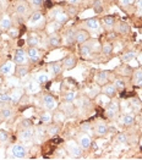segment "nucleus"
<instances>
[{
    "label": "nucleus",
    "mask_w": 142,
    "mask_h": 160,
    "mask_svg": "<svg viewBox=\"0 0 142 160\" xmlns=\"http://www.w3.org/2000/svg\"><path fill=\"white\" fill-rule=\"evenodd\" d=\"M27 59H28V56H27L26 50L22 48H18L13 55V62L16 65H25L27 62Z\"/></svg>",
    "instance_id": "nucleus-1"
},
{
    "label": "nucleus",
    "mask_w": 142,
    "mask_h": 160,
    "mask_svg": "<svg viewBox=\"0 0 142 160\" xmlns=\"http://www.w3.org/2000/svg\"><path fill=\"white\" fill-rule=\"evenodd\" d=\"M42 102H43L44 108H45L47 110H49V111H50V110H54V109L56 108V100H55V98L53 97L52 94H44Z\"/></svg>",
    "instance_id": "nucleus-2"
},
{
    "label": "nucleus",
    "mask_w": 142,
    "mask_h": 160,
    "mask_svg": "<svg viewBox=\"0 0 142 160\" xmlns=\"http://www.w3.org/2000/svg\"><path fill=\"white\" fill-rule=\"evenodd\" d=\"M13 155L16 159H24L26 158V148L22 144H15L13 147Z\"/></svg>",
    "instance_id": "nucleus-3"
},
{
    "label": "nucleus",
    "mask_w": 142,
    "mask_h": 160,
    "mask_svg": "<svg viewBox=\"0 0 142 160\" xmlns=\"http://www.w3.org/2000/svg\"><path fill=\"white\" fill-rule=\"evenodd\" d=\"M102 92H103L104 95H107L108 98H113L116 95V87L114 86V83H105L102 88Z\"/></svg>",
    "instance_id": "nucleus-4"
},
{
    "label": "nucleus",
    "mask_w": 142,
    "mask_h": 160,
    "mask_svg": "<svg viewBox=\"0 0 142 160\" xmlns=\"http://www.w3.org/2000/svg\"><path fill=\"white\" fill-rule=\"evenodd\" d=\"M76 62H77V59H76V56L75 55H67L66 58L64 59V61H63V68L65 70H71V68H74V67L76 66Z\"/></svg>",
    "instance_id": "nucleus-5"
},
{
    "label": "nucleus",
    "mask_w": 142,
    "mask_h": 160,
    "mask_svg": "<svg viewBox=\"0 0 142 160\" xmlns=\"http://www.w3.org/2000/svg\"><path fill=\"white\" fill-rule=\"evenodd\" d=\"M67 150L70 152V154L72 157H80L81 152H82V148L80 147V144L76 142H69L67 143Z\"/></svg>",
    "instance_id": "nucleus-6"
},
{
    "label": "nucleus",
    "mask_w": 142,
    "mask_h": 160,
    "mask_svg": "<svg viewBox=\"0 0 142 160\" xmlns=\"http://www.w3.org/2000/svg\"><path fill=\"white\" fill-rule=\"evenodd\" d=\"M94 80H96V83H97L98 86H104V84L108 83V81H109V75H108V72H105V71H99V72L94 76Z\"/></svg>",
    "instance_id": "nucleus-7"
},
{
    "label": "nucleus",
    "mask_w": 142,
    "mask_h": 160,
    "mask_svg": "<svg viewBox=\"0 0 142 160\" xmlns=\"http://www.w3.org/2000/svg\"><path fill=\"white\" fill-rule=\"evenodd\" d=\"M78 144H80V147L82 148V149H87L92 144V139H91L90 136L82 133L78 136Z\"/></svg>",
    "instance_id": "nucleus-8"
},
{
    "label": "nucleus",
    "mask_w": 142,
    "mask_h": 160,
    "mask_svg": "<svg viewBox=\"0 0 142 160\" xmlns=\"http://www.w3.org/2000/svg\"><path fill=\"white\" fill-rule=\"evenodd\" d=\"M88 38H90V34H88V32H86V31L80 29V31H77V32L75 33V42L78 43V44L86 43V42L88 40Z\"/></svg>",
    "instance_id": "nucleus-9"
},
{
    "label": "nucleus",
    "mask_w": 142,
    "mask_h": 160,
    "mask_svg": "<svg viewBox=\"0 0 142 160\" xmlns=\"http://www.w3.org/2000/svg\"><path fill=\"white\" fill-rule=\"evenodd\" d=\"M105 112H107V116H108V118H114L116 114L119 112V105H118V103H116V102H112V103L107 107Z\"/></svg>",
    "instance_id": "nucleus-10"
},
{
    "label": "nucleus",
    "mask_w": 142,
    "mask_h": 160,
    "mask_svg": "<svg viewBox=\"0 0 142 160\" xmlns=\"http://www.w3.org/2000/svg\"><path fill=\"white\" fill-rule=\"evenodd\" d=\"M26 53H27L28 59H29L32 62H36V61L39 60V52L36 47H29V48L27 49Z\"/></svg>",
    "instance_id": "nucleus-11"
},
{
    "label": "nucleus",
    "mask_w": 142,
    "mask_h": 160,
    "mask_svg": "<svg viewBox=\"0 0 142 160\" xmlns=\"http://www.w3.org/2000/svg\"><path fill=\"white\" fill-rule=\"evenodd\" d=\"M85 26L87 27L88 29L91 31H94V32H97V31H99V21L97 20V18H88V20H86V22H85Z\"/></svg>",
    "instance_id": "nucleus-12"
},
{
    "label": "nucleus",
    "mask_w": 142,
    "mask_h": 160,
    "mask_svg": "<svg viewBox=\"0 0 142 160\" xmlns=\"http://www.w3.org/2000/svg\"><path fill=\"white\" fill-rule=\"evenodd\" d=\"M54 20H55L59 25H63V23H65V22L69 20V16H67L63 10L58 9V11H56L55 15H54Z\"/></svg>",
    "instance_id": "nucleus-13"
},
{
    "label": "nucleus",
    "mask_w": 142,
    "mask_h": 160,
    "mask_svg": "<svg viewBox=\"0 0 142 160\" xmlns=\"http://www.w3.org/2000/svg\"><path fill=\"white\" fill-rule=\"evenodd\" d=\"M42 20H43V15L39 12V11H36V12H33L29 16V18H28V25H29V26H34V25L39 23Z\"/></svg>",
    "instance_id": "nucleus-14"
},
{
    "label": "nucleus",
    "mask_w": 142,
    "mask_h": 160,
    "mask_svg": "<svg viewBox=\"0 0 142 160\" xmlns=\"http://www.w3.org/2000/svg\"><path fill=\"white\" fill-rule=\"evenodd\" d=\"M32 137H33V130H32L31 127L24 128V130L18 133V138H20L21 141H29Z\"/></svg>",
    "instance_id": "nucleus-15"
},
{
    "label": "nucleus",
    "mask_w": 142,
    "mask_h": 160,
    "mask_svg": "<svg viewBox=\"0 0 142 160\" xmlns=\"http://www.w3.org/2000/svg\"><path fill=\"white\" fill-rule=\"evenodd\" d=\"M13 68H15V66H13V62L8 61V62H5L4 65H1V66H0V73H1V75H5V76L11 75Z\"/></svg>",
    "instance_id": "nucleus-16"
},
{
    "label": "nucleus",
    "mask_w": 142,
    "mask_h": 160,
    "mask_svg": "<svg viewBox=\"0 0 142 160\" xmlns=\"http://www.w3.org/2000/svg\"><path fill=\"white\" fill-rule=\"evenodd\" d=\"M11 28V18L8 15H4L0 17V29H10Z\"/></svg>",
    "instance_id": "nucleus-17"
},
{
    "label": "nucleus",
    "mask_w": 142,
    "mask_h": 160,
    "mask_svg": "<svg viewBox=\"0 0 142 160\" xmlns=\"http://www.w3.org/2000/svg\"><path fill=\"white\" fill-rule=\"evenodd\" d=\"M48 68H49V71H50L52 75L58 76V75L61 72V70H63V65H61L60 62H50V64L48 65Z\"/></svg>",
    "instance_id": "nucleus-18"
},
{
    "label": "nucleus",
    "mask_w": 142,
    "mask_h": 160,
    "mask_svg": "<svg viewBox=\"0 0 142 160\" xmlns=\"http://www.w3.org/2000/svg\"><path fill=\"white\" fill-rule=\"evenodd\" d=\"M114 29H115L116 33H120V34H126L130 31V27L124 23V22H118L114 25Z\"/></svg>",
    "instance_id": "nucleus-19"
},
{
    "label": "nucleus",
    "mask_w": 142,
    "mask_h": 160,
    "mask_svg": "<svg viewBox=\"0 0 142 160\" xmlns=\"http://www.w3.org/2000/svg\"><path fill=\"white\" fill-rule=\"evenodd\" d=\"M132 81H134L135 86H137V87H142V70L141 68H137V70H135V71H134Z\"/></svg>",
    "instance_id": "nucleus-20"
},
{
    "label": "nucleus",
    "mask_w": 142,
    "mask_h": 160,
    "mask_svg": "<svg viewBox=\"0 0 142 160\" xmlns=\"http://www.w3.org/2000/svg\"><path fill=\"white\" fill-rule=\"evenodd\" d=\"M48 42L52 47H59L60 43H61V38L60 36H58L56 33H53V34H49V38H48Z\"/></svg>",
    "instance_id": "nucleus-21"
},
{
    "label": "nucleus",
    "mask_w": 142,
    "mask_h": 160,
    "mask_svg": "<svg viewBox=\"0 0 142 160\" xmlns=\"http://www.w3.org/2000/svg\"><path fill=\"white\" fill-rule=\"evenodd\" d=\"M28 11V6H27L26 2H24V1H21V2H18L17 5H16V12L18 13V15H21V16H25Z\"/></svg>",
    "instance_id": "nucleus-22"
},
{
    "label": "nucleus",
    "mask_w": 142,
    "mask_h": 160,
    "mask_svg": "<svg viewBox=\"0 0 142 160\" xmlns=\"http://www.w3.org/2000/svg\"><path fill=\"white\" fill-rule=\"evenodd\" d=\"M121 121H123V123H124L125 126H131V125H134V122H135V115L128 112V114H125V115L123 116Z\"/></svg>",
    "instance_id": "nucleus-23"
},
{
    "label": "nucleus",
    "mask_w": 142,
    "mask_h": 160,
    "mask_svg": "<svg viewBox=\"0 0 142 160\" xmlns=\"http://www.w3.org/2000/svg\"><path fill=\"white\" fill-rule=\"evenodd\" d=\"M66 120V114L64 111H56L53 115V121H55L56 123H63Z\"/></svg>",
    "instance_id": "nucleus-24"
},
{
    "label": "nucleus",
    "mask_w": 142,
    "mask_h": 160,
    "mask_svg": "<svg viewBox=\"0 0 142 160\" xmlns=\"http://www.w3.org/2000/svg\"><path fill=\"white\" fill-rule=\"evenodd\" d=\"M96 133L99 134V136H103L108 132V126L103 123V122H99V123H97V126H96Z\"/></svg>",
    "instance_id": "nucleus-25"
},
{
    "label": "nucleus",
    "mask_w": 142,
    "mask_h": 160,
    "mask_svg": "<svg viewBox=\"0 0 142 160\" xmlns=\"http://www.w3.org/2000/svg\"><path fill=\"white\" fill-rule=\"evenodd\" d=\"M36 81L38 82V84H44L49 81V75L47 72H39L36 76Z\"/></svg>",
    "instance_id": "nucleus-26"
},
{
    "label": "nucleus",
    "mask_w": 142,
    "mask_h": 160,
    "mask_svg": "<svg viewBox=\"0 0 142 160\" xmlns=\"http://www.w3.org/2000/svg\"><path fill=\"white\" fill-rule=\"evenodd\" d=\"M91 52H92V50H91V45L86 44V43L81 44V48H80V54H81V56L87 58V56L91 55Z\"/></svg>",
    "instance_id": "nucleus-27"
},
{
    "label": "nucleus",
    "mask_w": 142,
    "mask_h": 160,
    "mask_svg": "<svg viewBox=\"0 0 142 160\" xmlns=\"http://www.w3.org/2000/svg\"><path fill=\"white\" fill-rule=\"evenodd\" d=\"M40 121H42L43 123H49V122H52L53 115L49 112V110H47V111H44V112L40 114Z\"/></svg>",
    "instance_id": "nucleus-28"
},
{
    "label": "nucleus",
    "mask_w": 142,
    "mask_h": 160,
    "mask_svg": "<svg viewBox=\"0 0 142 160\" xmlns=\"http://www.w3.org/2000/svg\"><path fill=\"white\" fill-rule=\"evenodd\" d=\"M27 73H28V67L26 65H18L16 67V75L18 77H24V76H26Z\"/></svg>",
    "instance_id": "nucleus-29"
},
{
    "label": "nucleus",
    "mask_w": 142,
    "mask_h": 160,
    "mask_svg": "<svg viewBox=\"0 0 142 160\" xmlns=\"http://www.w3.org/2000/svg\"><path fill=\"white\" fill-rule=\"evenodd\" d=\"M64 102L65 103H69V104H71L74 100H75V98H76V93L75 92H71V91H69V92H66L64 94Z\"/></svg>",
    "instance_id": "nucleus-30"
},
{
    "label": "nucleus",
    "mask_w": 142,
    "mask_h": 160,
    "mask_svg": "<svg viewBox=\"0 0 142 160\" xmlns=\"http://www.w3.org/2000/svg\"><path fill=\"white\" fill-rule=\"evenodd\" d=\"M103 23L107 28H112V27H114V25H115V20H114L113 16H105L103 18Z\"/></svg>",
    "instance_id": "nucleus-31"
},
{
    "label": "nucleus",
    "mask_w": 142,
    "mask_h": 160,
    "mask_svg": "<svg viewBox=\"0 0 142 160\" xmlns=\"http://www.w3.org/2000/svg\"><path fill=\"white\" fill-rule=\"evenodd\" d=\"M130 105L134 108V109H136V110H141L142 109V103L140 99H137V98H131L130 99Z\"/></svg>",
    "instance_id": "nucleus-32"
},
{
    "label": "nucleus",
    "mask_w": 142,
    "mask_h": 160,
    "mask_svg": "<svg viewBox=\"0 0 142 160\" xmlns=\"http://www.w3.org/2000/svg\"><path fill=\"white\" fill-rule=\"evenodd\" d=\"M21 98H22V92H21L20 89L13 91V93H11V102H13V103H17Z\"/></svg>",
    "instance_id": "nucleus-33"
},
{
    "label": "nucleus",
    "mask_w": 142,
    "mask_h": 160,
    "mask_svg": "<svg viewBox=\"0 0 142 160\" xmlns=\"http://www.w3.org/2000/svg\"><path fill=\"white\" fill-rule=\"evenodd\" d=\"M135 56H136V53H135V52H128V53H125L121 56V61H124V62L131 61L132 59H135Z\"/></svg>",
    "instance_id": "nucleus-34"
},
{
    "label": "nucleus",
    "mask_w": 142,
    "mask_h": 160,
    "mask_svg": "<svg viewBox=\"0 0 142 160\" xmlns=\"http://www.w3.org/2000/svg\"><path fill=\"white\" fill-rule=\"evenodd\" d=\"M113 52V45L110 44V43H104L103 45H102V53L104 55H109V54Z\"/></svg>",
    "instance_id": "nucleus-35"
},
{
    "label": "nucleus",
    "mask_w": 142,
    "mask_h": 160,
    "mask_svg": "<svg viewBox=\"0 0 142 160\" xmlns=\"http://www.w3.org/2000/svg\"><path fill=\"white\" fill-rule=\"evenodd\" d=\"M65 43H66V44H72V43H75V33H74V32L69 31V32L66 33V36H65Z\"/></svg>",
    "instance_id": "nucleus-36"
},
{
    "label": "nucleus",
    "mask_w": 142,
    "mask_h": 160,
    "mask_svg": "<svg viewBox=\"0 0 142 160\" xmlns=\"http://www.w3.org/2000/svg\"><path fill=\"white\" fill-rule=\"evenodd\" d=\"M27 43H28L29 47H37L39 43V39L36 36H29L28 39H27Z\"/></svg>",
    "instance_id": "nucleus-37"
},
{
    "label": "nucleus",
    "mask_w": 142,
    "mask_h": 160,
    "mask_svg": "<svg viewBox=\"0 0 142 160\" xmlns=\"http://www.w3.org/2000/svg\"><path fill=\"white\" fill-rule=\"evenodd\" d=\"M59 26V23L55 21V22H53V23H49L48 26H47V33L48 34H53V33H55L56 32V28L55 27Z\"/></svg>",
    "instance_id": "nucleus-38"
},
{
    "label": "nucleus",
    "mask_w": 142,
    "mask_h": 160,
    "mask_svg": "<svg viewBox=\"0 0 142 160\" xmlns=\"http://www.w3.org/2000/svg\"><path fill=\"white\" fill-rule=\"evenodd\" d=\"M58 131H59V127H58V125H52V126H49L48 128H47V132L49 136H55V134L58 133Z\"/></svg>",
    "instance_id": "nucleus-39"
},
{
    "label": "nucleus",
    "mask_w": 142,
    "mask_h": 160,
    "mask_svg": "<svg viewBox=\"0 0 142 160\" xmlns=\"http://www.w3.org/2000/svg\"><path fill=\"white\" fill-rule=\"evenodd\" d=\"M0 116H1L3 119H5V120L10 119V118H11V110H10V109H3V110L0 111Z\"/></svg>",
    "instance_id": "nucleus-40"
},
{
    "label": "nucleus",
    "mask_w": 142,
    "mask_h": 160,
    "mask_svg": "<svg viewBox=\"0 0 142 160\" xmlns=\"http://www.w3.org/2000/svg\"><path fill=\"white\" fill-rule=\"evenodd\" d=\"M0 102L1 103H9V102H11V94L1 93L0 94Z\"/></svg>",
    "instance_id": "nucleus-41"
},
{
    "label": "nucleus",
    "mask_w": 142,
    "mask_h": 160,
    "mask_svg": "<svg viewBox=\"0 0 142 160\" xmlns=\"http://www.w3.org/2000/svg\"><path fill=\"white\" fill-rule=\"evenodd\" d=\"M114 86L116 87L118 91H123V89L125 88V83H124V81L123 80H116L115 83H114Z\"/></svg>",
    "instance_id": "nucleus-42"
},
{
    "label": "nucleus",
    "mask_w": 142,
    "mask_h": 160,
    "mask_svg": "<svg viewBox=\"0 0 142 160\" xmlns=\"http://www.w3.org/2000/svg\"><path fill=\"white\" fill-rule=\"evenodd\" d=\"M9 141V134L5 131H0V143H6Z\"/></svg>",
    "instance_id": "nucleus-43"
},
{
    "label": "nucleus",
    "mask_w": 142,
    "mask_h": 160,
    "mask_svg": "<svg viewBox=\"0 0 142 160\" xmlns=\"http://www.w3.org/2000/svg\"><path fill=\"white\" fill-rule=\"evenodd\" d=\"M37 83H38L37 81H34V82L31 81V82L27 84V89H28V91H32V92L36 91V89H37Z\"/></svg>",
    "instance_id": "nucleus-44"
},
{
    "label": "nucleus",
    "mask_w": 142,
    "mask_h": 160,
    "mask_svg": "<svg viewBox=\"0 0 142 160\" xmlns=\"http://www.w3.org/2000/svg\"><path fill=\"white\" fill-rule=\"evenodd\" d=\"M116 139H118L119 143H126V142H128V136H126L125 133H120L119 136H118Z\"/></svg>",
    "instance_id": "nucleus-45"
},
{
    "label": "nucleus",
    "mask_w": 142,
    "mask_h": 160,
    "mask_svg": "<svg viewBox=\"0 0 142 160\" xmlns=\"http://www.w3.org/2000/svg\"><path fill=\"white\" fill-rule=\"evenodd\" d=\"M28 1H29L31 5H33V6H36V8H39V6L43 5V1H44V0H28Z\"/></svg>",
    "instance_id": "nucleus-46"
},
{
    "label": "nucleus",
    "mask_w": 142,
    "mask_h": 160,
    "mask_svg": "<svg viewBox=\"0 0 142 160\" xmlns=\"http://www.w3.org/2000/svg\"><path fill=\"white\" fill-rule=\"evenodd\" d=\"M21 127L24 128H27V127H32V122L29 120H24L21 122Z\"/></svg>",
    "instance_id": "nucleus-47"
},
{
    "label": "nucleus",
    "mask_w": 142,
    "mask_h": 160,
    "mask_svg": "<svg viewBox=\"0 0 142 160\" xmlns=\"http://www.w3.org/2000/svg\"><path fill=\"white\" fill-rule=\"evenodd\" d=\"M94 9H96V11H97V12L103 11V10H102V4L99 2V0H97V1L94 2Z\"/></svg>",
    "instance_id": "nucleus-48"
},
{
    "label": "nucleus",
    "mask_w": 142,
    "mask_h": 160,
    "mask_svg": "<svg viewBox=\"0 0 142 160\" xmlns=\"http://www.w3.org/2000/svg\"><path fill=\"white\" fill-rule=\"evenodd\" d=\"M120 2H121V5H125V6H128V5H132L134 2H135V0H119Z\"/></svg>",
    "instance_id": "nucleus-49"
},
{
    "label": "nucleus",
    "mask_w": 142,
    "mask_h": 160,
    "mask_svg": "<svg viewBox=\"0 0 142 160\" xmlns=\"http://www.w3.org/2000/svg\"><path fill=\"white\" fill-rule=\"evenodd\" d=\"M69 4H71V5H76L78 2V0H66Z\"/></svg>",
    "instance_id": "nucleus-50"
},
{
    "label": "nucleus",
    "mask_w": 142,
    "mask_h": 160,
    "mask_svg": "<svg viewBox=\"0 0 142 160\" xmlns=\"http://www.w3.org/2000/svg\"><path fill=\"white\" fill-rule=\"evenodd\" d=\"M139 60H140V62L142 64V53L140 54V56H139Z\"/></svg>",
    "instance_id": "nucleus-51"
},
{
    "label": "nucleus",
    "mask_w": 142,
    "mask_h": 160,
    "mask_svg": "<svg viewBox=\"0 0 142 160\" xmlns=\"http://www.w3.org/2000/svg\"><path fill=\"white\" fill-rule=\"evenodd\" d=\"M139 4H140V6L142 8V0H139Z\"/></svg>",
    "instance_id": "nucleus-52"
},
{
    "label": "nucleus",
    "mask_w": 142,
    "mask_h": 160,
    "mask_svg": "<svg viewBox=\"0 0 142 160\" xmlns=\"http://www.w3.org/2000/svg\"><path fill=\"white\" fill-rule=\"evenodd\" d=\"M58 1H65V0H58Z\"/></svg>",
    "instance_id": "nucleus-53"
},
{
    "label": "nucleus",
    "mask_w": 142,
    "mask_h": 160,
    "mask_svg": "<svg viewBox=\"0 0 142 160\" xmlns=\"http://www.w3.org/2000/svg\"><path fill=\"white\" fill-rule=\"evenodd\" d=\"M1 158H3V157H1V155H0V159H1Z\"/></svg>",
    "instance_id": "nucleus-54"
}]
</instances>
